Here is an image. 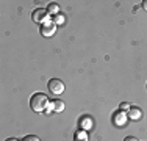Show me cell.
I'll list each match as a JSON object with an SVG mask.
<instances>
[{"label": "cell", "instance_id": "277c9868", "mask_svg": "<svg viewBox=\"0 0 147 141\" xmlns=\"http://www.w3.org/2000/svg\"><path fill=\"white\" fill-rule=\"evenodd\" d=\"M55 31H57V25H55L53 22H50V20L41 25V35H42L44 38H50V36H53Z\"/></svg>", "mask_w": 147, "mask_h": 141}, {"label": "cell", "instance_id": "6da1fadb", "mask_svg": "<svg viewBox=\"0 0 147 141\" xmlns=\"http://www.w3.org/2000/svg\"><path fill=\"white\" fill-rule=\"evenodd\" d=\"M49 104H50L49 97L42 93H34L33 96L30 97V107L33 111H38V113L45 111V108H47Z\"/></svg>", "mask_w": 147, "mask_h": 141}, {"label": "cell", "instance_id": "7a4b0ae2", "mask_svg": "<svg viewBox=\"0 0 147 141\" xmlns=\"http://www.w3.org/2000/svg\"><path fill=\"white\" fill-rule=\"evenodd\" d=\"M47 88H49V91H50L52 94H55V96L64 93V83H63L59 79H50L49 83H47Z\"/></svg>", "mask_w": 147, "mask_h": 141}, {"label": "cell", "instance_id": "5bb4252c", "mask_svg": "<svg viewBox=\"0 0 147 141\" xmlns=\"http://www.w3.org/2000/svg\"><path fill=\"white\" fill-rule=\"evenodd\" d=\"M124 141H139V140H136L135 136H127V138H125Z\"/></svg>", "mask_w": 147, "mask_h": 141}, {"label": "cell", "instance_id": "2e32d148", "mask_svg": "<svg viewBox=\"0 0 147 141\" xmlns=\"http://www.w3.org/2000/svg\"><path fill=\"white\" fill-rule=\"evenodd\" d=\"M6 141H19V140H16V138H8Z\"/></svg>", "mask_w": 147, "mask_h": 141}, {"label": "cell", "instance_id": "ba28073f", "mask_svg": "<svg viewBox=\"0 0 147 141\" xmlns=\"http://www.w3.org/2000/svg\"><path fill=\"white\" fill-rule=\"evenodd\" d=\"M75 141H88V136H86V133H85V132H77Z\"/></svg>", "mask_w": 147, "mask_h": 141}, {"label": "cell", "instance_id": "5b68a950", "mask_svg": "<svg viewBox=\"0 0 147 141\" xmlns=\"http://www.w3.org/2000/svg\"><path fill=\"white\" fill-rule=\"evenodd\" d=\"M141 110H139L138 107H131L130 110H128V113H127V116L130 119H133V121H138V119H141Z\"/></svg>", "mask_w": 147, "mask_h": 141}, {"label": "cell", "instance_id": "e0dca14e", "mask_svg": "<svg viewBox=\"0 0 147 141\" xmlns=\"http://www.w3.org/2000/svg\"><path fill=\"white\" fill-rule=\"evenodd\" d=\"M146 88H147V85H146Z\"/></svg>", "mask_w": 147, "mask_h": 141}, {"label": "cell", "instance_id": "3957f363", "mask_svg": "<svg viewBox=\"0 0 147 141\" xmlns=\"http://www.w3.org/2000/svg\"><path fill=\"white\" fill-rule=\"evenodd\" d=\"M31 19L38 24H41V22L45 24V22H49V11L45 8H38L31 13Z\"/></svg>", "mask_w": 147, "mask_h": 141}, {"label": "cell", "instance_id": "8992f818", "mask_svg": "<svg viewBox=\"0 0 147 141\" xmlns=\"http://www.w3.org/2000/svg\"><path fill=\"white\" fill-rule=\"evenodd\" d=\"M47 11H49V14H53V16H57V14H59V8H58V3L52 2L50 5L47 6Z\"/></svg>", "mask_w": 147, "mask_h": 141}, {"label": "cell", "instance_id": "4fadbf2b", "mask_svg": "<svg viewBox=\"0 0 147 141\" xmlns=\"http://www.w3.org/2000/svg\"><path fill=\"white\" fill-rule=\"evenodd\" d=\"M130 105L127 104V102H124V104H121V110H130Z\"/></svg>", "mask_w": 147, "mask_h": 141}, {"label": "cell", "instance_id": "9c48e42d", "mask_svg": "<svg viewBox=\"0 0 147 141\" xmlns=\"http://www.w3.org/2000/svg\"><path fill=\"white\" fill-rule=\"evenodd\" d=\"M53 24H55V25H58V24H64V16H63L61 13L57 14V16L53 17Z\"/></svg>", "mask_w": 147, "mask_h": 141}, {"label": "cell", "instance_id": "52a82bcc", "mask_svg": "<svg viewBox=\"0 0 147 141\" xmlns=\"http://www.w3.org/2000/svg\"><path fill=\"white\" fill-rule=\"evenodd\" d=\"M52 104H53V110L57 111V113L64 110V102H63V100H58V99H57V100H53Z\"/></svg>", "mask_w": 147, "mask_h": 141}, {"label": "cell", "instance_id": "30bf717a", "mask_svg": "<svg viewBox=\"0 0 147 141\" xmlns=\"http://www.w3.org/2000/svg\"><path fill=\"white\" fill-rule=\"evenodd\" d=\"M80 124H82V127H86V129H88V127H91V119L88 116H85V118L80 121Z\"/></svg>", "mask_w": 147, "mask_h": 141}, {"label": "cell", "instance_id": "9a60e30c", "mask_svg": "<svg viewBox=\"0 0 147 141\" xmlns=\"http://www.w3.org/2000/svg\"><path fill=\"white\" fill-rule=\"evenodd\" d=\"M142 8H144L146 11H147V0H144V2H142Z\"/></svg>", "mask_w": 147, "mask_h": 141}, {"label": "cell", "instance_id": "7c38bea8", "mask_svg": "<svg viewBox=\"0 0 147 141\" xmlns=\"http://www.w3.org/2000/svg\"><path fill=\"white\" fill-rule=\"evenodd\" d=\"M52 110H53V104L50 102V104L47 105V108H45V111H44V113H45V115H49V113H50Z\"/></svg>", "mask_w": 147, "mask_h": 141}, {"label": "cell", "instance_id": "8fae6325", "mask_svg": "<svg viewBox=\"0 0 147 141\" xmlns=\"http://www.w3.org/2000/svg\"><path fill=\"white\" fill-rule=\"evenodd\" d=\"M22 141H39V138H38L36 135H27L22 138Z\"/></svg>", "mask_w": 147, "mask_h": 141}]
</instances>
